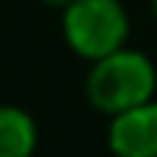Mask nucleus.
<instances>
[{
  "label": "nucleus",
  "instance_id": "1",
  "mask_svg": "<svg viewBox=\"0 0 157 157\" xmlns=\"http://www.w3.org/2000/svg\"><path fill=\"white\" fill-rule=\"evenodd\" d=\"M154 90H157V67L138 48H119L106 55L93 61L87 74V99L93 103V109L106 116H116V112L154 99Z\"/></svg>",
  "mask_w": 157,
  "mask_h": 157
},
{
  "label": "nucleus",
  "instance_id": "2",
  "mask_svg": "<svg viewBox=\"0 0 157 157\" xmlns=\"http://www.w3.org/2000/svg\"><path fill=\"white\" fill-rule=\"evenodd\" d=\"M61 32L74 55L99 61L125 48L128 13L119 0H71L61 10Z\"/></svg>",
  "mask_w": 157,
  "mask_h": 157
},
{
  "label": "nucleus",
  "instance_id": "3",
  "mask_svg": "<svg viewBox=\"0 0 157 157\" xmlns=\"http://www.w3.org/2000/svg\"><path fill=\"white\" fill-rule=\"evenodd\" d=\"M109 119V151L116 157H157V99Z\"/></svg>",
  "mask_w": 157,
  "mask_h": 157
},
{
  "label": "nucleus",
  "instance_id": "4",
  "mask_svg": "<svg viewBox=\"0 0 157 157\" xmlns=\"http://www.w3.org/2000/svg\"><path fill=\"white\" fill-rule=\"evenodd\" d=\"M39 128L19 106H0V157H32Z\"/></svg>",
  "mask_w": 157,
  "mask_h": 157
},
{
  "label": "nucleus",
  "instance_id": "5",
  "mask_svg": "<svg viewBox=\"0 0 157 157\" xmlns=\"http://www.w3.org/2000/svg\"><path fill=\"white\" fill-rule=\"evenodd\" d=\"M42 3H45V6H55V10H64L71 0H42Z\"/></svg>",
  "mask_w": 157,
  "mask_h": 157
},
{
  "label": "nucleus",
  "instance_id": "6",
  "mask_svg": "<svg viewBox=\"0 0 157 157\" xmlns=\"http://www.w3.org/2000/svg\"><path fill=\"white\" fill-rule=\"evenodd\" d=\"M151 6H154V13H157V0H151Z\"/></svg>",
  "mask_w": 157,
  "mask_h": 157
}]
</instances>
